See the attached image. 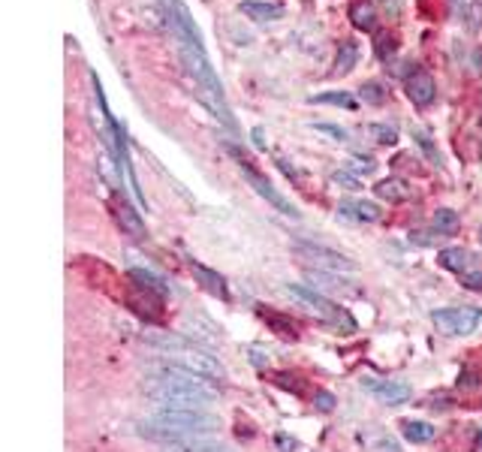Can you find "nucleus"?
Segmentation results:
<instances>
[{
  "instance_id": "f257e3e1",
  "label": "nucleus",
  "mask_w": 482,
  "mask_h": 452,
  "mask_svg": "<svg viewBox=\"0 0 482 452\" xmlns=\"http://www.w3.org/2000/svg\"><path fill=\"white\" fill-rule=\"evenodd\" d=\"M145 392L154 407H172V410H205V404L217 398V389L208 377H199L187 368L157 362L145 374Z\"/></svg>"
},
{
  "instance_id": "f03ea898",
  "label": "nucleus",
  "mask_w": 482,
  "mask_h": 452,
  "mask_svg": "<svg viewBox=\"0 0 482 452\" xmlns=\"http://www.w3.org/2000/svg\"><path fill=\"white\" fill-rule=\"evenodd\" d=\"M142 341L148 347L163 350V362L178 368H187L199 377H208V380H227V368L217 356H211L208 350L199 347L193 338H184V335H175V332H142Z\"/></svg>"
},
{
  "instance_id": "7ed1b4c3",
  "label": "nucleus",
  "mask_w": 482,
  "mask_h": 452,
  "mask_svg": "<svg viewBox=\"0 0 482 452\" xmlns=\"http://www.w3.org/2000/svg\"><path fill=\"white\" fill-rule=\"evenodd\" d=\"M148 422L160 425V428H169V432H175L178 437H208L215 434L220 428V420L215 413L208 410H172V407H154Z\"/></svg>"
},
{
  "instance_id": "20e7f679",
  "label": "nucleus",
  "mask_w": 482,
  "mask_h": 452,
  "mask_svg": "<svg viewBox=\"0 0 482 452\" xmlns=\"http://www.w3.org/2000/svg\"><path fill=\"white\" fill-rule=\"evenodd\" d=\"M287 290V296H293L299 304H305L308 311H313L317 316H323L326 323H332V326H341L344 332H353L356 329V323L350 320V314L347 311H341L335 302H329L323 292H317L313 287H308V284H287L284 287Z\"/></svg>"
},
{
  "instance_id": "39448f33",
  "label": "nucleus",
  "mask_w": 482,
  "mask_h": 452,
  "mask_svg": "<svg viewBox=\"0 0 482 452\" xmlns=\"http://www.w3.org/2000/svg\"><path fill=\"white\" fill-rule=\"evenodd\" d=\"M160 6H163V13H166V21H169V28L175 30V37L181 40V45H190V49L205 52L203 33H199L193 16H190V9L181 4V0H160Z\"/></svg>"
},
{
  "instance_id": "423d86ee",
  "label": "nucleus",
  "mask_w": 482,
  "mask_h": 452,
  "mask_svg": "<svg viewBox=\"0 0 482 452\" xmlns=\"http://www.w3.org/2000/svg\"><path fill=\"white\" fill-rule=\"evenodd\" d=\"M293 247H296V254H299V256L311 259V263H313V266H320L323 271H356V263H353L350 256H347V254H338V251H332V247H326V244L296 239V242H293Z\"/></svg>"
},
{
  "instance_id": "0eeeda50",
  "label": "nucleus",
  "mask_w": 482,
  "mask_h": 452,
  "mask_svg": "<svg viewBox=\"0 0 482 452\" xmlns=\"http://www.w3.org/2000/svg\"><path fill=\"white\" fill-rule=\"evenodd\" d=\"M235 157H239V166H241V172H244V178H248V184L256 190V194H260L265 202H268V206H272V208H277L280 214H287V218H299V211H296V206H293V202H289L287 196H280L277 194V190L272 187V184H268V181L260 175V172H256V169H251V163L248 160H244V157L239 154V151H235V148H229Z\"/></svg>"
},
{
  "instance_id": "6e6552de",
  "label": "nucleus",
  "mask_w": 482,
  "mask_h": 452,
  "mask_svg": "<svg viewBox=\"0 0 482 452\" xmlns=\"http://www.w3.org/2000/svg\"><path fill=\"white\" fill-rule=\"evenodd\" d=\"M181 61H184V70L196 78V85H199V88L211 90L215 97H223V85H220V78L215 76V70H211V64H208V58H205V52L190 49V45H181Z\"/></svg>"
},
{
  "instance_id": "1a4fd4ad",
  "label": "nucleus",
  "mask_w": 482,
  "mask_h": 452,
  "mask_svg": "<svg viewBox=\"0 0 482 452\" xmlns=\"http://www.w3.org/2000/svg\"><path fill=\"white\" fill-rule=\"evenodd\" d=\"M479 323V308L462 304V308H446L434 314V326L446 335H470Z\"/></svg>"
},
{
  "instance_id": "9d476101",
  "label": "nucleus",
  "mask_w": 482,
  "mask_h": 452,
  "mask_svg": "<svg viewBox=\"0 0 482 452\" xmlns=\"http://www.w3.org/2000/svg\"><path fill=\"white\" fill-rule=\"evenodd\" d=\"M362 386L371 389L383 404H404L410 398V386L401 380H377V377H362Z\"/></svg>"
},
{
  "instance_id": "9b49d317",
  "label": "nucleus",
  "mask_w": 482,
  "mask_h": 452,
  "mask_svg": "<svg viewBox=\"0 0 482 452\" xmlns=\"http://www.w3.org/2000/svg\"><path fill=\"white\" fill-rule=\"evenodd\" d=\"M407 97H410L416 106H428V103H434V97H437L434 78L425 73V70L410 73V76H407Z\"/></svg>"
},
{
  "instance_id": "f8f14e48",
  "label": "nucleus",
  "mask_w": 482,
  "mask_h": 452,
  "mask_svg": "<svg viewBox=\"0 0 482 452\" xmlns=\"http://www.w3.org/2000/svg\"><path fill=\"white\" fill-rule=\"evenodd\" d=\"M341 214H344V218H350V220H359V223H374V220H380V208L374 206V202H365V199L344 202Z\"/></svg>"
},
{
  "instance_id": "ddd939ff",
  "label": "nucleus",
  "mask_w": 482,
  "mask_h": 452,
  "mask_svg": "<svg viewBox=\"0 0 482 452\" xmlns=\"http://www.w3.org/2000/svg\"><path fill=\"white\" fill-rule=\"evenodd\" d=\"M374 194H377L380 199H386V202H404V199H410V196H413V190L404 184V181H398V178H386V181H380V184L374 187Z\"/></svg>"
},
{
  "instance_id": "4468645a",
  "label": "nucleus",
  "mask_w": 482,
  "mask_h": 452,
  "mask_svg": "<svg viewBox=\"0 0 482 452\" xmlns=\"http://www.w3.org/2000/svg\"><path fill=\"white\" fill-rule=\"evenodd\" d=\"M241 13L248 18H256V21H277L284 16V6L277 4H256V0H244L241 4Z\"/></svg>"
},
{
  "instance_id": "2eb2a0df",
  "label": "nucleus",
  "mask_w": 482,
  "mask_h": 452,
  "mask_svg": "<svg viewBox=\"0 0 482 452\" xmlns=\"http://www.w3.org/2000/svg\"><path fill=\"white\" fill-rule=\"evenodd\" d=\"M350 18L359 30H374L377 28V9H374V4H368V0H356L350 6Z\"/></svg>"
},
{
  "instance_id": "dca6fc26",
  "label": "nucleus",
  "mask_w": 482,
  "mask_h": 452,
  "mask_svg": "<svg viewBox=\"0 0 482 452\" xmlns=\"http://www.w3.org/2000/svg\"><path fill=\"white\" fill-rule=\"evenodd\" d=\"M190 268H193V275L203 280L205 290H211V292H215V296H220V299H227V284H223V278L217 275V271L199 266V263H193V259H190Z\"/></svg>"
},
{
  "instance_id": "f3484780",
  "label": "nucleus",
  "mask_w": 482,
  "mask_h": 452,
  "mask_svg": "<svg viewBox=\"0 0 482 452\" xmlns=\"http://www.w3.org/2000/svg\"><path fill=\"white\" fill-rule=\"evenodd\" d=\"M440 266L455 271V275H462V271L470 268V254L464 251V247H446V251H440Z\"/></svg>"
},
{
  "instance_id": "a211bd4d",
  "label": "nucleus",
  "mask_w": 482,
  "mask_h": 452,
  "mask_svg": "<svg viewBox=\"0 0 482 452\" xmlns=\"http://www.w3.org/2000/svg\"><path fill=\"white\" fill-rule=\"evenodd\" d=\"M169 452H235V449L227 446V444H211V440H205V437H190V440H184V444L169 446Z\"/></svg>"
},
{
  "instance_id": "6ab92c4d",
  "label": "nucleus",
  "mask_w": 482,
  "mask_h": 452,
  "mask_svg": "<svg viewBox=\"0 0 482 452\" xmlns=\"http://www.w3.org/2000/svg\"><path fill=\"white\" fill-rule=\"evenodd\" d=\"M356 61H359V49H356V42H350V40H344L341 45H338V54H335V73L338 76H347L356 66Z\"/></svg>"
},
{
  "instance_id": "aec40b11",
  "label": "nucleus",
  "mask_w": 482,
  "mask_h": 452,
  "mask_svg": "<svg viewBox=\"0 0 482 452\" xmlns=\"http://www.w3.org/2000/svg\"><path fill=\"white\" fill-rule=\"evenodd\" d=\"M115 218H118V223L133 235V239H145V226H142V220L136 218V211H133L130 206H121V208L115 211Z\"/></svg>"
},
{
  "instance_id": "412c9836",
  "label": "nucleus",
  "mask_w": 482,
  "mask_h": 452,
  "mask_svg": "<svg viewBox=\"0 0 482 452\" xmlns=\"http://www.w3.org/2000/svg\"><path fill=\"white\" fill-rule=\"evenodd\" d=\"M401 432H404V437L410 440V444H428V440L434 437V425L428 422H404L401 425Z\"/></svg>"
},
{
  "instance_id": "4be33fe9",
  "label": "nucleus",
  "mask_w": 482,
  "mask_h": 452,
  "mask_svg": "<svg viewBox=\"0 0 482 452\" xmlns=\"http://www.w3.org/2000/svg\"><path fill=\"white\" fill-rule=\"evenodd\" d=\"M184 326L190 329V338H193V341H203V344H217V335H215V329H211L208 323H203V320H193V316H184Z\"/></svg>"
},
{
  "instance_id": "5701e85b",
  "label": "nucleus",
  "mask_w": 482,
  "mask_h": 452,
  "mask_svg": "<svg viewBox=\"0 0 482 452\" xmlns=\"http://www.w3.org/2000/svg\"><path fill=\"white\" fill-rule=\"evenodd\" d=\"M434 232H440V235L458 232V211H452V208L434 211Z\"/></svg>"
},
{
  "instance_id": "b1692460",
  "label": "nucleus",
  "mask_w": 482,
  "mask_h": 452,
  "mask_svg": "<svg viewBox=\"0 0 482 452\" xmlns=\"http://www.w3.org/2000/svg\"><path fill=\"white\" fill-rule=\"evenodd\" d=\"M130 278L136 280L142 290H151V292H157V296H166V287L151 275V271H145V268H130Z\"/></svg>"
},
{
  "instance_id": "393cba45",
  "label": "nucleus",
  "mask_w": 482,
  "mask_h": 452,
  "mask_svg": "<svg viewBox=\"0 0 482 452\" xmlns=\"http://www.w3.org/2000/svg\"><path fill=\"white\" fill-rule=\"evenodd\" d=\"M359 94H362L365 103H371V106H383L389 90H386V85H380V82H365L362 88H359Z\"/></svg>"
},
{
  "instance_id": "a878e982",
  "label": "nucleus",
  "mask_w": 482,
  "mask_h": 452,
  "mask_svg": "<svg viewBox=\"0 0 482 452\" xmlns=\"http://www.w3.org/2000/svg\"><path fill=\"white\" fill-rule=\"evenodd\" d=\"M260 316L263 320L272 326V329L277 332V335H284V338H296L299 332H296V326L289 323V320H284V316H277V314H268V311H260Z\"/></svg>"
},
{
  "instance_id": "bb28decb",
  "label": "nucleus",
  "mask_w": 482,
  "mask_h": 452,
  "mask_svg": "<svg viewBox=\"0 0 482 452\" xmlns=\"http://www.w3.org/2000/svg\"><path fill=\"white\" fill-rule=\"evenodd\" d=\"M313 103H332V106H344V109H353V97L341 94V90H329V94H317L311 97Z\"/></svg>"
},
{
  "instance_id": "cd10ccee",
  "label": "nucleus",
  "mask_w": 482,
  "mask_h": 452,
  "mask_svg": "<svg viewBox=\"0 0 482 452\" xmlns=\"http://www.w3.org/2000/svg\"><path fill=\"white\" fill-rule=\"evenodd\" d=\"M371 136L380 145H395L398 142V133H395V127H389V124H371Z\"/></svg>"
},
{
  "instance_id": "c85d7f7f",
  "label": "nucleus",
  "mask_w": 482,
  "mask_h": 452,
  "mask_svg": "<svg viewBox=\"0 0 482 452\" xmlns=\"http://www.w3.org/2000/svg\"><path fill=\"white\" fill-rule=\"evenodd\" d=\"M317 133H323V136H332L335 142H347V130L344 127H338V124H323V121H317V124H311Z\"/></svg>"
},
{
  "instance_id": "c756f323",
  "label": "nucleus",
  "mask_w": 482,
  "mask_h": 452,
  "mask_svg": "<svg viewBox=\"0 0 482 452\" xmlns=\"http://www.w3.org/2000/svg\"><path fill=\"white\" fill-rule=\"evenodd\" d=\"M462 284H464L467 290H474V292H482V268L476 266V268L462 271Z\"/></svg>"
},
{
  "instance_id": "7c9ffc66",
  "label": "nucleus",
  "mask_w": 482,
  "mask_h": 452,
  "mask_svg": "<svg viewBox=\"0 0 482 452\" xmlns=\"http://www.w3.org/2000/svg\"><path fill=\"white\" fill-rule=\"evenodd\" d=\"M332 181H335V184H341L344 190H359V187H362V181L353 178L350 172H344V169H338V172H332Z\"/></svg>"
},
{
  "instance_id": "2f4dec72",
  "label": "nucleus",
  "mask_w": 482,
  "mask_h": 452,
  "mask_svg": "<svg viewBox=\"0 0 482 452\" xmlns=\"http://www.w3.org/2000/svg\"><path fill=\"white\" fill-rule=\"evenodd\" d=\"M413 136H416V142H419V148L425 151V157H428V160H440V157H437V148H434V145H431V139H428V136H425L422 130H416V133H413Z\"/></svg>"
},
{
  "instance_id": "473e14b6",
  "label": "nucleus",
  "mask_w": 482,
  "mask_h": 452,
  "mask_svg": "<svg viewBox=\"0 0 482 452\" xmlns=\"http://www.w3.org/2000/svg\"><path fill=\"white\" fill-rule=\"evenodd\" d=\"M353 160H356V163H353L356 169H362V175H371L374 169H377V163H374L368 154H359V151H356V154H353Z\"/></svg>"
},
{
  "instance_id": "72a5a7b5",
  "label": "nucleus",
  "mask_w": 482,
  "mask_h": 452,
  "mask_svg": "<svg viewBox=\"0 0 482 452\" xmlns=\"http://www.w3.org/2000/svg\"><path fill=\"white\" fill-rule=\"evenodd\" d=\"M371 452H401V449H398V444L392 437H377L371 444Z\"/></svg>"
},
{
  "instance_id": "f704fd0d",
  "label": "nucleus",
  "mask_w": 482,
  "mask_h": 452,
  "mask_svg": "<svg viewBox=\"0 0 482 452\" xmlns=\"http://www.w3.org/2000/svg\"><path fill=\"white\" fill-rule=\"evenodd\" d=\"M313 401H317V407H320L323 413H329L332 407H335V395L332 392H317V395H313Z\"/></svg>"
},
{
  "instance_id": "c9c22d12",
  "label": "nucleus",
  "mask_w": 482,
  "mask_h": 452,
  "mask_svg": "<svg viewBox=\"0 0 482 452\" xmlns=\"http://www.w3.org/2000/svg\"><path fill=\"white\" fill-rule=\"evenodd\" d=\"M275 383L277 386H284V389H293L296 395L301 392V383H296V377H289V374H275Z\"/></svg>"
},
{
  "instance_id": "e433bc0d",
  "label": "nucleus",
  "mask_w": 482,
  "mask_h": 452,
  "mask_svg": "<svg viewBox=\"0 0 482 452\" xmlns=\"http://www.w3.org/2000/svg\"><path fill=\"white\" fill-rule=\"evenodd\" d=\"M251 362H253L256 368H265L268 365V353H265L263 347H251Z\"/></svg>"
},
{
  "instance_id": "4c0bfd02",
  "label": "nucleus",
  "mask_w": 482,
  "mask_h": 452,
  "mask_svg": "<svg viewBox=\"0 0 482 452\" xmlns=\"http://www.w3.org/2000/svg\"><path fill=\"white\" fill-rule=\"evenodd\" d=\"M277 446L284 449V452H289V449H296V440L287 437V434H277Z\"/></svg>"
},
{
  "instance_id": "58836bf2",
  "label": "nucleus",
  "mask_w": 482,
  "mask_h": 452,
  "mask_svg": "<svg viewBox=\"0 0 482 452\" xmlns=\"http://www.w3.org/2000/svg\"><path fill=\"white\" fill-rule=\"evenodd\" d=\"M263 136H265V133H263V127H256V130H253V142H256V148H265V139H263Z\"/></svg>"
},
{
  "instance_id": "ea45409f",
  "label": "nucleus",
  "mask_w": 482,
  "mask_h": 452,
  "mask_svg": "<svg viewBox=\"0 0 482 452\" xmlns=\"http://www.w3.org/2000/svg\"><path fill=\"white\" fill-rule=\"evenodd\" d=\"M479 449H482V428H479Z\"/></svg>"
},
{
  "instance_id": "a19ab883",
  "label": "nucleus",
  "mask_w": 482,
  "mask_h": 452,
  "mask_svg": "<svg viewBox=\"0 0 482 452\" xmlns=\"http://www.w3.org/2000/svg\"><path fill=\"white\" fill-rule=\"evenodd\" d=\"M479 239H482V232H479Z\"/></svg>"
}]
</instances>
